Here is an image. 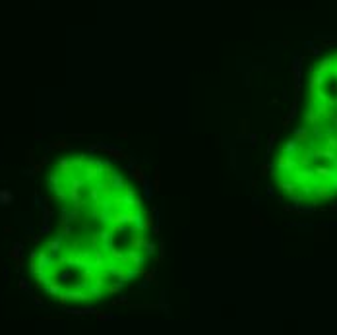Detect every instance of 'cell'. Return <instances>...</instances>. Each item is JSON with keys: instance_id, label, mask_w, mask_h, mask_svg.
I'll list each match as a JSON object with an SVG mask.
<instances>
[{"instance_id": "1", "label": "cell", "mask_w": 337, "mask_h": 335, "mask_svg": "<svg viewBox=\"0 0 337 335\" xmlns=\"http://www.w3.org/2000/svg\"><path fill=\"white\" fill-rule=\"evenodd\" d=\"M12 201H14V196L8 190H0V205H10Z\"/></svg>"}, {"instance_id": "2", "label": "cell", "mask_w": 337, "mask_h": 335, "mask_svg": "<svg viewBox=\"0 0 337 335\" xmlns=\"http://www.w3.org/2000/svg\"><path fill=\"white\" fill-rule=\"evenodd\" d=\"M19 252H21V242H18V244L12 248V252H10V258H19Z\"/></svg>"}, {"instance_id": "3", "label": "cell", "mask_w": 337, "mask_h": 335, "mask_svg": "<svg viewBox=\"0 0 337 335\" xmlns=\"http://www.w3.org/2000/svg\"><path fill=\"white\" fill-rule=\"evenodd\" d=\"M51 147H68V141H64V140H58L56 144H52Z\"/></svg>"}]
</instances>
